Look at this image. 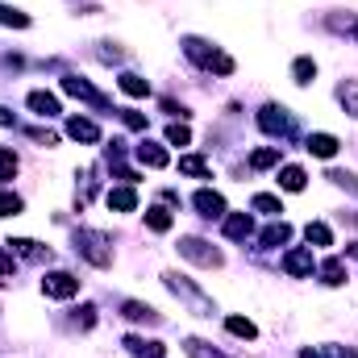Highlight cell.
<instances>
[{
    "label": "cell",
    "mask_w": 358,
    "mask_h": 358,
    "mask_svg": "<svg viewBox=\"0 0 358 358\" xmlns=\"http://www.w3.org/2000/svg\"><path fill=\"white\" fill-rule=\"evenodd\" d=\"M183 55L196 63V67H204V71H217V76H234V59L229 55H221L213 42H204V38H183Z\"/></svg>",
    "instance_id": "1"
},
{
    "label": "cell",
    "mask_w": 358,
    "mask_h": 358,
    "mask_svg": "<svg viewBox=\"0 0 358 358\" xmlns=\"http://www.w3.org/2000/svg\"><path fill=\"white\" fill-rule=\"evenodd\" d=\"M76 255H84L92 267L108 271L113 267V238L100 234V229H80L76 234Z\"/></svg>",
    "instance_id": "2"
},
{
    "label": "cell",
    "mask_w": 358,
    "mask_h": 358,
    "mask_svg": "<svg viewBox=\"0 0 358 358\" xmlns=\"http://www.w3.org/2000/svg\"><path fill=\"white\" fill-rule=\"evenodd\" d=\"M163 279H167V287L176 292L179 300H183V304H187V308L196 313V317H213V300H208V296H204V292H200V287H196V283L187 279V275L171 271V275H163Z\"/></svg>",
    "instance_id": "3"
},
{
    "label": "cell",
    "mask_w": 358,
    "mask_h": 358,
    "mask_svg": "<svg viewBox=\"0 0 358 358\" xmlns=\"http://www.w3.org/2000/svg\"><path fill=\"white\" fill-rule=\"evenodd\" d=\"M259 129L271 134V138H279V142H292L296 138V117L287 108H279V104H263L259 108Z\"/></svg>",
    "instance_id": "4"
},
{
    "label": "cell",
    "mask_w": 358,
    "mask_h": 358,
    "mask_svg": "<svg viewBox=\"0 0 358 358\" xmlns=\"http://www.w3.org/2000/svg\"><path fill=\"white\" fill-rule=\"evenodd\" d=\"M63 92H67V96H76V100H84V104H92V108H100V113H117V108H113V100H108L104 92L92 88L84 76H63Z\"/></svg>",
    "instance_id": "5"
},
{
    "label": "cell",
    "mask_w": 358,
    "mask_h": 358,
    "mask_svg": "<svg viewBox=\"0 0 358 358\" xmlns=\"http://www.w3.org/2000/svg\"><path fill=\"white\" fill-rule=\"evenodd\" d=\"M176 250L187 259V263H196V267H221V263H225V259H221V250H217V246H208L204 238H179Z\"/></svg>",
    "instance_id": "6"
},
{
    "label": "cell",
    "mask_w": 358,
    "mask_h": 358,
    "mask_svg": "<svg viewBox=\"0 0 358 358\" xmlns=\"http://www.w3.org/2000/svg\"><path fill=\"white\" fill-rule=\"evenodd\" d=\"M42 292H46L50 300H71V296L80 292V279H76L71 271H50V275L42 279Z\"/></svg>",
    "instance_id": "7"
},
{
    "label": "cell",
    "mask_w": 358,
    "mask_h": 358,
    "mask_svg": "<svg viewBox=\"0 0 358 358\" xmlns=\"http://www.w3.org/2000/svg\"><path fill=\"white\" fill-rule=\"evenodd\" d=\"M192 208H196L200 217L217 221V217H225V196H221V192H213V187H200V192L192 196Z\"/></svg>",
    "instance_id": "8"
},
{
    "label": "cell",
    "mask_w": 358,
    "mask_h": 358,
    "mask_svg": "<svg viewBox=\"0 0 358 358\" xmlns=\"http://www.w3.org/2000/svg\"><path fill=\"white\" fill-rule=\"evenodd\" d=\"M8 255H21V259H29V263H50V259H55L50 246H42V242H34V238H8Z\"/></svg>",
    "instance_id": "9"
},
{
    "label": "cell",
    "mask_w": 358,
    "mask_h": 358,
    "mask_svg": "<svg viewBox=\"0 0 358 358\" xmlns=\"http://www.w3.org/2000/svg\"><path fill=\"white\" fill-rule=\"evenodd\" d=\"M317 267V259H313V246H296V250H287L283 255V271L292 275V279H300V275H313Z\"/></svg>",
    "instance_id": "10"
},
{
    "label": "cell",
    "mask_w": 358,
    "mask_h": 358,
    "mask_svg": "<svg viewBox=\"0 0 358 358\" xmlns=\"http://www.w3.org/2000/svg\"><path fill=\"white\" fill-rule=\"evenodd\" d=\"M121 317L134 321V325H159V321H163V317H159L150 304H142V300H121Z\"/></svg>",
    "instance_id": "11"
},
{
    "label": "cell",
    "mask_w": 358,
    "mask_h": 358,
    "mask_svg": "<svg viewBox=\"0 0 358 358\" xmlns=\"http://www.w3.org/2000/svg\"><path fill=\"white\" fill-rule=\"evenodd\" d=\"M250 234H255L250 213H225V238H229V242H246Z\"/></svg>",
    "instance_id": "12"
},
{
    "label": "cell",
    "mask_w": 358,
    "mask_h": 358,
    "mask_svg": "<svg viewBox=\"0 0 358 358\" xmlns=\"http://www.w3.org/2000/svg\"><path fill=\"white\" fill-rule=\"evenodd\" d=\"M325 25H329V34L358 42V13H329V17H325Z\"/></svg>",
    "instance_id": "13"
},
{
    "label": "cell",
    "mask_w": 358,
    "mask_h": 358,
    "mask_svg": "<svg viewBox=\"0 0 358 358\" xmlns=\"http://www.w3.org/2000/svg\"><path fill=\"white\" fill-rule=\"evenodd\" d=\"M304 150H308V155H317V159H334V155L342 150V142H338L334 134H308Z\"/></svg>",
    "instance_id": "14"
},
{
    "label": "cell",
    "mask_w": 358,
    "mask_h": 358,
    "mask_svg": "<svg viewBox=\"0 0 358 358\" xmlns=\"http://www.w3.org/2000/svg\"><path fill=\"white\" fill-rule=\"evenodd\" d=\"M134 155H138V163H146V167H155V171L171 163V159H167V150H163L159 142H146V138H142V142L134 146Z\"/></svg>",
    "instance_id": "15"
},
{
    "label": "cell",
    "mask_w": 358,
    "mask_h": 358,
    "mask_svg": "<svg viewBox=\"0 0 358 358\" xmlns=\"http://www.w3.org/2000/svg\"><path fill=\"white\" fill-rule=\"evenodd\" d=\"M25 104H29L38 117H59V113H63L59 96H50V92H29V96H25Z\"/></svg>",
    "instance_id": "16"
},
{
    "label": "cell",
    "mask_w": 358,
    "mask_h": 358,
    "mask_svg": "<svg viewBox=\"0 0 358 358\" xmlns=\"http://www.w3.org/2000/svg\"><path fill=\"white\" fill-rule=\"evenodd\" d=\"M104 204H108L113 213H134V208H138V192H134V187H113V192L104 196Z\"/></svg>",
    "instance_id": "17"
},
{
    "label": "cell",
    "mask_w": 358,
    "mask_h": 358,
    "mask_svg": "<svg viewBox=\"0 0 358 358\" xmlns=\"http://www.w3.org/2000/svg\"><path fill=\"white\" fill-rule=\"evenodd\" d=\"M67 134L76 142H100V129H96V121H88V117H71L67 121Z\"/></svg>",
    "instance_id": "18"
},
{
    "label": "cell",
    "mask_w": 358,
    "mask_h": 358,
    "mask_svg": "<svg viewBox=\"0 0 358 358\" xmlns=\"http://www.w3.org/2000/svg\"><path fill=\"white\" fill-rule=\"evenodd\" d=\"M176 225V217H171V208H163V204H155V208H146V229H155V234H167Z\"/></svg>",
    "instance_id": "19"
},
{
    "label": "cell",
    "mask_w": 358,
    "mask_h": 358,
    "mask_svg": "<svg viewBox=\"0 0 358 358\" xmlns=\"http://www.w3.org/2000/svg\"><path fill=\"white\" fill-rule=\"evenodd\" d=\"M287 242H292V225H287V221H275V225H267V229H263V246H267V250H275V246H287Z\"/></svg>",
    "instance_id": "20"
},
{
    "label": "cell",
    "mask_w": 358,
    "mask_h": 358,
    "mask_svg": "<svg viewBox=\"0 0 358 358\" xmlns=\"http://www.w3.org/2000/svg\"><path fill=\"white\" fill-rule=\"evenodd\" d=\"M117 88L125 92V96H150V80H142V76H134V71H121V76H117Z\"/></svg>",
    "instance_id": "21"
},
{
    "label": "cell",
    "mask_w": 358,
    "mask_h": 358,
    "mask_svg": "<svg viewBox=\"0 0 358 358\" xmlns=\"http://www.w3.org/2000/svg\"><path fill=\"white\" fill-rule=\"evenodd\" d=\"M304 183H308V176H304V167H296V163L279 171V187H283V192H304Z\"/></svg>",
    "instance_id": "22"
},
{
    "label": "cell",
    "mask_w": 358,
    "mask_h": 358,
    "mask_svg": "<svg viewBox=\"0 0 358 358\" xmlns=\"http://www.w3.org/2000/svg\"><path fill=\"white\" fill-rule=\"evenodd\" d=\"M338 104H342L350 117H358V80H342V84H338Z\"/></svg>",
    "instance_id": "23"
},
{
    "label": "cell",
    "mask_w": 358,
    "mask_h": 358,
    "mask_svg": "<svg viewBox=\"0 0 358 358\" xmlns=\"http://www.w3.org/2000/svg\"><path fill=\"white\" fill-rule=\"evenodd\" d=\"M179 171H183V176H196V179H213V167H208L200 155H183V159H179Z\"/></svg>",
    "instance_id": "24"
},
{
    "label": "cell",
    "mask_w": 358,
    "mask_h": 358,
    "mask_svg": "<svg viewBox=\"0 0 358 358\" xmlns=\"http://www.w3.org/2000/svg\"><path fill=\"white\" fill-rule=\"evenodd\" d=\"M125 350H134V355H146V358H163L167 350H163V342H146V338H125Z\"/></svg>",
    "instance_id": "25"
},
{
    "label": "cell",
    "mask_w": 358,
    "mask_h": 358,
    "mask_svg": "<svg viewBox=\"0 0 358 358\" xmlns=\"http://www.w3.org/2000/svg\"><path fill=\"white\" fill-rule=\"evenodd\" d=\"M279 159H283V146H263V150L250 155V167H255V171H267V167H275Z\"/></svg>",
    "instance_id": "26"
},
{
    "label": "cell",
    "mask_w": 358,
    "mask_h": 358,
    "mask_svg": "<svg viewBox=\"0 0 358 358\" xmlns=\"http://www.w3.org/2000/svg\"><path fill=\"white\" fill-rule=\"evenodd\" d=\"M304 238H308V246H334V234H329L325 221H308L304 225Z\"/></svg>",
    "instance_id": "27"
},
{
    "label": "cell",
    "mask_w": 358,
    "mask_h": 358,
    "mask_svg": "<svg viewBox=\"0 0 358 358\" xmlns=\"http://www.w3.org/2000/svg\"><path fill=\"white\" fill-rule=\"evenodd\" d=\"M321 283H325V287H342V283H346V267H342V259H329V263L321 267Z\"/></svg>",
    "instance_id": "28"
},
{
    "label": "cell",
    "mask_w": 358,
    "mask_h": 358,
    "mask_svg": "<svg viewBox=\"0 0 358 358\" xmlns=\"http://www.w3.org/2000/svg\"><path fill=\"white\" fill-rule=\"evenodd\" d=\"M292 76H296L300 88H308V84L317 80V63H313V59H296V63H292Z\"/></svg>",
    "instance_id": "29"
},
{
    "label": "cell",
    "mask_w": 358,
    "mask_h": 358,
    "mask_svg": "<svg viewBox=\"0 0 358 358\" xmlns=\"http://www.w3.org/2000/svg\"><path fill=\"white\" fill-rule=\"evenodd\" d=\"M225 325H229V334H234V338H246V342H255V338H259L255 321H246V317H229Z\"/></svg>",
    "instance_id": "30"
},
{
    "label": "cell",
    "mask_w": 358,
    "mask_h": 358,
    "mask_svg": "<svg viewBox=\"0 0 358 358\" xmlns=\"http://www.w3.org/2000/svg\"><path fill=\"white\" fill-rule=\"evenodd\" d=\"M183 350H187V358H225L221 350H213L208 342H200V338H187L183 342Z\"/></svg>",
    "instance_id": "31"
},
{
    "label": "cell",
    "mask_w": 358,
    "mask_h": 358,
    "mask_svg": "<svg viewBox=\"0 0 358 358\" xmlns=\"http://www.w3.org/2000/svg\"><path fill=\"white\" fill-rule=\"evenodd\" d=\"M21 208H25V200L17 192H0V217H17Z\"/></svg>",
    "instance_id": "32"
},
{
    "label": "cell",
    "mask_w": 358,
    "mask_h": 358,
    "mask_svg": "<svg viewBox=\"0 0 358 358\" xmlns=\"http://www.w3.org/2000/svg\"><path fill=\"white\" fill-rule=\"evenodd\" d=\"M250 208H255V213H267V217H279V213H283V204H279L275 196H255Z\"/></svg>",
    "instance_id": "33"
},
{
    "label": "cell",
    "mask_w": 358,
    "mask_h": 358,
    "mask_svg": "<svg viewBox=\"0 0 358 358\" xmlns=\"http://www.w3.org/2000/svg\"><path fill=\"white\" fill-rule=\"evenodd\" d=\"M0 25H13V29H25V25H29V17H25V13H17V8H8V4H0Z\"/></svg>",
    "instance_id": "34"
},
{
    "label": "cell",
    "mask_w": 358,
    "mask_h": 358,
    "mask_svg": "<svg viewBox=\"0 0 358 358\" xmlns=\"http://www.w3.org/2000/svg\"><path fill=\"white\" fill-rule=\"evenodd\" d=\"M13 176H17V155L0 146V183H8Z\"/></svg>",
    "instance_id": "35"
},
{
    "label": "cell",
    "mask_w": 358,
    "mask_h": 358,
    "mask_svg": "<svg viewBox=\"0 0 358 358\" xmlns=\"http://www.w3.org/2000/svg\"><path fill=\"white\" fill-rule=\"evenodd\" d=\"M167 142H171V146H187V142H192V129H187V125H171V129H167Z\"/></svg>",
    "instance_id": "36"
},
{
    "label": "cell",
    "mask_w": 358,
    "mask_h": 358,
    "mask_svg": "<svg viewBox=\"0 0 358 358\" xmlns=\"http://www.w3.org/2000/svg\"><path fill=\"white\" fill-rule=\"evenodd\" d=\"M329 179H334L338 187H346V192H355V196H358V179L350 176V171H329Z\"/></svg>",
    "instance_id": "37"
},
{
    "label": "cell",
    "mask_w": 358,
    "mask_h": 358,
    "mask_svg": "<svg viewBox=\"0 0 358 358\" xmlns=\"http://www.w3.org/2000/svg\"><path fill=\"white\" fill-rule=\"evenodd\" d=\"M121 121H125L129 129H146V117H142V113H134V108H121Z\"/></svg>",
    "instance_id": "38"
},
{
    "label": "cell",
    "mask_w": 358,
    "mask_h": 358,
    "mask_svg": "<svg viewBox=\"0 0 358 358\" xmlns=\"http://www.w3.org/2000/svg\"><path fill=\"white\" fill-rule=\"evenodd\" d=\"M29 138L38 146H59V134H50V129H29Z\"/></svg>",
    "instance_id": "39"
},
{
    "label": "cell",
    "mask_w": 358,
    "mask_h": 358,
    "mask_svg": "<svg viewBox=\"0 0 358 358\" xmlns=\"http://www.w3.org/2000/svg\"><path fill=\"white\" fill-rule=\"evenodd\" d=\"M0 283H13V255L0 250Z\"/></svg>",
    "instance_id": "40"
},
{
    "label": "cell",
    "mask_w": 358,
    "mask_h": 358,
    "mask_svg": "<svg viewBox=\"0 0 358 358\" xmlns=\"http://www.w3.org/2000/svg\"><path fill=\"white\" fill-rule=\"evenodd\" d=\"M163 113H171V117H187V108L176 104V100H163Z\"/></svg>",
    "instance_id": "41"
},
{
    "label": "cell",
    "mask_w": 358,
    "mask_h": 358,
    "mask_svg": "<svg viewBox=\"0 0 358 358\" xmlns=\"http://www.w3.org/2000/svg\"><path fill=\"white\" fill-rule=\"evenodd\" d=\"M0 125H17V117H13L8 108H0Z\"/></svg>",
    "instance_id": "42"
}]
</instances>
